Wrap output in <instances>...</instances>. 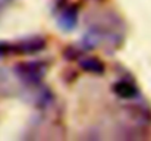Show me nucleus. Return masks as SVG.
<instances>
[{
	"label": "nucleus",
	"mask_w": 151,
	"mask_h": 141,
	"mask_svg": "<svg viewBox=\"0 0 151 141\" xmlns=\"http://www.w3.org/2000/svg\"><path fill=\"white\" fill-rule=\"evenodd\" d=\"M79 66L85 71V72H90V74H96V75H101L104 74V63L99 60L97 57H85L79 62Z\"/></svg>",
	"instance_id": "obj_4"
},
{
	"label": "nucleus",
	"mask_w": 151,
	"mask_h": 141,
	"mask_svg": "<svg viewBox=\"0 0 151 141\" xmlns=\"http://www.w3.org/2000/svg\"><path fill=\"white\" fill-rule=\"evenodd\" d=\"M76 21H78V13L75 7H68L66 10H63L59 19L60 27L65 30H73L76 25Z\"/></svg>",
	"instance_id": "obj_5"
},
{
	"label": "nucleus",
	"mask_w": 151,
	"mask_h": 141,
	"mask_svg": "<svg viewBox=\"0 0 151 141\" xmlns=\"http://www.w3.org/2000/svg\"><path fill=\"white\" fill-rule=\"evenodd\" d=\"M41 71H43V69L38 68V63H37V62H34V63H32V62H29V63H22V65L18 66L19 75H21L24 80L29 81V82L38 81V78L41 77Z\"/></svg>",
	"instance_id": "obj_3"
},
{
	"label": "nucleus",
	"mask_w": 151,
	"mask_h": 141,
	"mask_svg": "<svg viewBox=\"0 0 151 141\" xmlns=\"http://www.w3.org/2000/svg\"><path fill=\"white\" fill-rule=\"evenodd\" d=\"M44 46H46V41L43 38H28V40H24L21 43L12 44V51L13 53H22V54L35 53V51L43 50Z\"/></svg>",
	"instance_id": "obj_1"
},
{
	"label": "nucleus",
	"mask_w": 151,
	"mask_h": 141,
	"mask_svg": "<svg viewBox=\"0 0 151 141\" xmlns=\"http://www.w3.org/2000/svg\"><path fill=\"white\" fill-rule=\"evenodd\" d=\"M111 90L119 98H123V100H131V98H135L138 95V88L135 87V84L125 81V80L114 82Z\"/></svg>",
	"instance_id": "obj_2"
}]
</instances>
